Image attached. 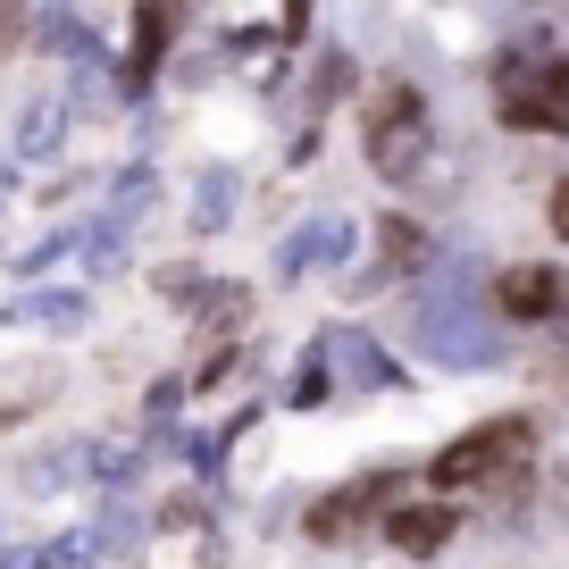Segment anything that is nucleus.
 <instances>
[{
  "instance_id": "6e6552de",
  "label": "nucleus",
  "mask_w": 569,
  "mask_h": 569,
  "mask_svg": "<svg viewBox=\"0 0 569 569\" xmlns=\"http://www.w3.org/2000/svg\"><path fill=\"white\" fill-rule=\"evenodd\" d=\"M386 251H393V268H410V251H419V227H402V218H393V227H386Z\"/></svg>"
},
{
  "instance_id": "0eeeda50",
  "label": "nucleus",
  "mask_w": 569,
  "mask_h": 569,
  "mask_svg": "<svg viewBox=\"0 0 569 569\" xmlns=\"http://www.w3.org/2000/svg\"><path fill=\"white\" fill-rule=\"evenodd\" d=\"M168 26H177V18H168V9H134V76L151 68V51H160V42H168Z\"/></svg>"
},
{
  "instance_id": "f03ea898",
  "label": "nucleus",
  "mask_w": 569,
  "mask_h": 569,
  "mask_svg": "<svg viewBox=\"0 0 569 569\" xmlns=\"http://www.w3.org/2000/svg\"><path fill=\"white\" fill-rule=\"evenodd\" d=\"M502 118L528 126V134H569V68H561V59L511 68V76H502Z\"/></svg>"
},
{
  "instance_id": "1a4fd4ad",
  "label": "nucleus",
  "mask_w": 569,
  "mask_h": 569,
  "mask_svg": "<svg viewBox=\"0 0 569 569\" xmlns=\"http://www.w3.org/2000/svg\"><path fill=\"white\" fill-rule=\"evenodd\" d=\"M545 218H552V234L569 243V184H552V201H545Z\"/></svg>"
},
{
  "instance_id": "39448f33",
  "label": "nucleus",
  "mask_w": 569,
  "mask_h": 569,
  "mask_svg": "<svg viewBox=\"0 0 569 569\" xmlns=\"http://www.w3.org/2000/svg\"><path fill=\"white\" fill-rule=\"evenodd\" d=\"M495 302L511 310V319H545V310H561V277H552V268H511V277L495 284Z\"/></svg>"
},
{
  "instance_id": "7ed1b4c3",
  "label": "nucleus",
  "mask_w": 569,
  "mask_h": 569,
  "mask_svg": "<svg viewBox=\"0 0 569 569\" xmlns=\"http://www.w3.org/2000/svg\"><path fill=\"white\" fill-rule=\"evenodd\" d=\"M519 452H528V419L478 427V436H461V445H445V452H436V486H469V478H495V469H511Z\"/></svg>"
},
{
  "instance_id": "9d476101",
  "label": "nucleus",
  "mask_w": 569,
  "mask_h": 569,
  "mask_svg": "<svg viewBox=\"0 0 569 569\" xmlns=\"http://www.w3.org/2000/svg\"><path fill=\"white\" fill-rule=\"evenodd\" d=\"M552 502H561V519H569V469H561V486H552Z\"/></svg>"
},
{
  "instance_id": "423d86ee",
  "label": "nucleus",
  "mask_w": 569,
  "mask_h": 569,
  "mask_svg": "<svg viewBox=\"0 0 569 569\" xmlns=\"http://www.w3.org/2000/svg\"><path fill=\"white\" fill-rule=\"evenodd\" d=\"M386 528H393V545H402V552H445L452 511H445V502H402V511H393Z\"/></svg>"
},
{
  "instance_id": "20e7f679",
  "label": "nucleus",
  "mask_w": 569,
  "mask_h": 569,
  "mask_svg": "<svg viewBox=\"0 0 569 569\" xmlns=\"http://www.w3.org/2000/svg\"><path fill=\"white\" fill-rule=\"evenodd\" d=\"M419 336H427V352L452 360V369H478V360L495 352V327H486L478 310H461V302H427Z\"/></svg>"
},
{
  "instance_id": "f257e3e1",
  "label": "nucleus",
  "mask_w": 569,
  "mask_h": 569,
  "mask_svg": "<svg viewBox=\"0 0 569 569\" xmlns=\"http://www.w3.org/2000/svg\"><path fill=\"white\" fill-rule=\"evenodd\" d=\"M427 151V101L410 84H377L369 101V160L386 168V177H410Z\"/></svg>"
}]
</instances>
